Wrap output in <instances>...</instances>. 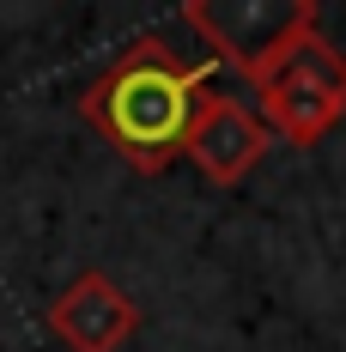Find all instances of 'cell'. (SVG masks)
<instances>
[{"instance_id":"6da1fadb","label":"cell","mask_w":346,"mask_h":352,"mask_svg":"<svg viewBox=\"0 0 346 352\" xmlns=\"http://www.w3.org/2000/svg\"><path fill=\"white\" fill-rule=\"evenodd\" d=\"M207 91H213L207 61H182L164 36H140L85 85L79 116L140 176H164L182 158V140H188Z\"/></svg>"},{"instance_id":"7a4b0ae2","label":"cell","mask_w":346,"mask_h":352,"mask_svg":"<svg viewBox=\"0 0 346 352\" xmlns=\"http://www.w3.org/2000/svg\"><path fill=\"white\" fill-rule=\"evenodd\" d=\"M255 116L285 146H316L346 116V55L322 31L298 36L279 61L255 73Z\"/></svg>"},{"instance_id":"3957f363","label":"cell","mask_w":346,"mask_h":352,"mask_svg":"<svg viewBox=\"0 0 346 352\" xmlns=\"http://www.w3.org/2000/svg\"><path fill=\"white\" fill-rule=\"evenodd\" d=\"M182 25L201 31L219 49V61L255 85V73L268 61H279L298 36L322 25V6L316 0H188Z\"/></svg>"},{"instance_id":"277c9868","label":"cell","mask_w":346,"mask_h":352,"mask_svg":"<svg viewBox=\"0 0 346 352\" xmlns=\"http://www.w3.org/2000/svg\"><path fill=\"white\" fill-rule=\"evenodd\" d=\"M268 152H274L268 122L243 104V98H231V91H207L195 128H188V140H182V158L207 176L213 188H237V182H249V170H255Z\"/></svg>"},{"instance_id":"5b68a950","label":"cell","mask_w":346,"mask_h":352,"mask_svg":"<svg viewBox=\"0 0 346 352\" xmlns=\"http://www.w3.org/2000/svg\"><path fill=\"white\" fill-rule=\"evenodd\" d=\"M43 322H49V334L67 352H122L140 328V304L109 274L91 267V274H73L55 292V304L43 310Z\"/></svg>"}]
</instances>
